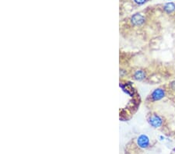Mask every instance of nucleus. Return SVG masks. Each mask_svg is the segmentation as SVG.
Masks as SVG:
<instances>
[{
    "label": "nucleus",
    "instance_id": "nucleus-1",
    "mask_svg": "<svg viewBox=\"0 0 175 154\" xmlns=\"http://www.w3.org/2000/svg\"><path fill=\"white\" fill-rule=\"evenodd\" d=\"M147 121L152 127L156 128L161 127L163 125V119L160 115L156 114H152L149 115Z\"/></svg>",
    "mask_w": 175,
    "mask_h": 154
},
{
    "label": "nucleus",
    "instance_id": "nucleus-2",
    "mask_svg": "<svg viewBox=\"0 0 175 154\" xmlns=\"http://www.w3.org/2000/svg\"><path fill=\"white\" fill-rule=\"evenodd\" d=\"M166 95V90L163 88H157L154 90L152 92L150 95L151 100L154 102V101H157V100H161Z\"/></svg>",
    "mask_w": 175,
    "mask_h": 154
},
{
    "label": "nucleus",
    "instance_id": "nucleus-3",
    "mask_svg": "<svg viewBox=\"0 0 175 154\" xmlns=\"http://www.w3.org/2000/svg\"><path fill=\"white\" fill-rule=\"evenodd\" d=\"M145 21H146L145 17L142 14H139V13L134 14L131 17V20H130V22L134 27H141L142 25L144 24Z\"/></svg>",
    "mask_w": 175,
    "mask_h": 154
},
{
    "label": "nucleus",
    "instance_id": "nucleus-4",
    "mask_svg": "<svg viewBox=\"0 0 175 154\" xmlns=\"http://www.w3.org/2000/svg\"><path fill=\"white\" fill-rule=\"evenodd\" d=\"M137 145L141 149H146L149 146V139L146 135H141L137 139Z\"/></svg>",
    "mask_w": 175,
    "mask_h": 154
},
{
    "label": "nucleus",
    "instance_id": "nucleus-5",
    "mask_svg": "<svg viewBox=\"0 0 175 154\" xmlns=\"http://www.w3.org/2000/svg\"><path fill=\"white\" fill-rule=\"evenodd\" d=\"M146 72L142 70V69H139V70H136L135 73H133V77L134 79H136V80H142L146 78Z\"/></svg>",
    "mask_w": 175,
    "mask_h": 154
},
{
    "label": "nucleus",
    "instance_id": "nucleus-6",
    "mask_svg": "<svg viewBox=\"0 0 175 154\" xmlns=\"http://www.w3.org/2000/svg\"><path fill=\"white\" fill-rule=\"evenodd\" d=\"M163 10H165L167 13L174 12L175 10V4L174 3H168L164 5L163 6Z\"/></svg>",
    "mask_w": 175,
    "mask_h": 154
},
{
    "label": "nucleus",
    "instance_id": "nucleus-7",
    "mask_svg": "<svg viewBox=\"0 0 175 154\" xmlns=\"http://www.w3.org/2000/svg\"><path fill=\"white\" fill-rule=\"evenodd\" d=\"M134 2L138 4V5H142L144 3H146L147 2V0H133Z\"/></svg>",
    "mask_w": 175,
    "mask_h": 154
},
{
    "label": "nucleus",
    "instance_id": "nucleus-8",
    "mask_svg": "<svg viewBox=\"0 0 175 154\" xmlns=\"http://www.w3.org/2000/svg\"><path fill=\"white\" fill-rule=\"evenodd\" d=\"M170 89L175 92V82H173V83H170Z\"/></svg>",
    "mask_w": 175,
    "mask_h": 154
},
{
    "label": "nucleus",
    "instance_id": "nucleus-9",
    "mask_svg": "<svg viewBox=\"0 0 175 154\" xmlns=\"http://www.w3.org/2000/svg\"><path fill=\"white\" fill-rule=\"evenodd\" d=\"M174 151H175V149H174Z\"/></svg>",
    "mask_w": 175,
    "mask_h": 154
}]
</instances>
